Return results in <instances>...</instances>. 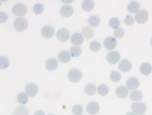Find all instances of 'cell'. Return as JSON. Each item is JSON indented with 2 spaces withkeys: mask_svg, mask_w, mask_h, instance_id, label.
I'll return each instance as SVG.
<instances>
[{
  "mask_svg": "<svg viewBox=\"0 0 152 115\" xmlns=\"http://www.w3.org/2000/svg\"><path fill=\"white\" fill-rule=\"evenodd\" d=\"M58 66V61L54 58L48 60L45 63V66L48 70L54 71L57 69Z\"/></svg>",
  "mask_w": 152,
  "mask_h": 115,
  "instance_id": "9a60e30c",
  "label": "cell"
},
{
  "mask_svg": "<svg viewBox=\"0 0 152 115\" xmlns=\"http://www.w3.org/2000/svg\"><path fill=\"white\" fill-rule=\"evenodd\" d=\"M107 60L111 64H115L119 62L120 59V55L116 51H112L107 53L106 57Z\"/></svg>",
  "mask_w": 152,
  "mask_h": 115,
  "instance_id": "52a82bcc",
  "label": "cell"
},
{
  "mask_svg": "<svg viewBox=\"0 0 152 115\" xmlns=\"http://www.w3.org/2000/svg\"><path fill=\"white\" fill-rule=\"evenodd\" d=\"M11 115H29V111L25 107L20 106L17 108Z\"/></svg>",
  "mask_w": 152,
  "mask_h": 115,
  "instance_id": "cb8c5ba5",
  "label": "cell"
},
{
  "mask_svg": "<svg viewBox=\"0 0 152 115\" xmlns=\"http://www.w3.org/2000/svg\"><path fill=\"white\" fill-rule=\"evenodd\" d=\"M132 109L138 115H142L146 112L147 106L143 102H135L132 103Z\"/></svg>",
  "mask_w": 152,
  "mask_h": 115,
  "instance_id": "3957f363",
  "label": "cell"
},
{
  "mask_svg": "<svg viewBox=\"0 0 152 115\" xmlns=\"http://www.w3.org/2000/svg\"><path fill=\"white\" fill-rule=\"evenodd\" d=\"M85 93L87 95L91 96L94 95L96 92V87L94 84L89 83L85 86L84 88Z\"/></svg>",
  "mask_w": 152,
  "mask_h": 115,
  "instance_id": "484cf974",
  "label": "cell"
},
{
  "mask_svg": "<svg viewBox=\"0 0 152 115\" xmlns=\"http://www.w3.org/2000/svg\"><path fill=\"white\" fill-rule=\"evenodd\" d=\"M114 35L117 38H122L124 35V31L122 28H120H120H116L114 31Z\"/></svg>",
  "mask_w": 152,
  "mask_h": 115,
  "instance_id": "d590c367",
  "label": "cell"
},
{
  "mask_svg": "<svg viewBox=\"0 0 152 115\" xmlns=\"http://www.w3.org/2000/svg\"><path fill=\"white\" fill-rule=\"evenodd\" d=\"M8 15L4 12H0V22L1 24L5 23L7 21Z\"/></svg>",
  "mask_w": 152,
  "mask_h": 115,
  "instance_id": "74e56055",
  "label": "cell"
},
{
  "mask_svg": "<svg viewBox=\"0 0 152 115\" xmlns=\"http://www.w3.org/2000/svg\"><path fill=\"white\" fill-rule=\"evenodd\" d=\"M9 60L7 58L3 56L0 57V69H6L9 66Z\"/></svg>",
  "mask_w": 152,
  "mask_h": 115,
  "instance_id": "f546056e",
  "label": "cell"
},
{
  "mask_svg": "<svg viewBox=\"0 0 152 115\" xmlns=\"http://www.w3.org/2000/svg\"><path fill=\"white\" fill-rule=\"evenodd\" d=\"M34 115H45V114L42 111L39 110L35 112Z\"/></svg>",
  "mask_w": 152,
  "mask_h": 115,
  "instance_id": "f35d334b",
  "label": "cell"
},
{
  "mask_svg": "<svg viewBox=\"0 0 152 115\" xmlns=\"http://www.w3.org/2000/svg\"><path fill=\"white\" fill-rule=\"evenodd\" d=\"M58 59L63 63H67L71 60V55L67 51H63L58 54Z\"/></svg>",
  "mask_w": 152,
  "mask_h": 115,
  "instance_id": "ac0fdd59",
  "label": "cell"
},
{
  "mask_svg": "<svg viewBox=\"0 0 152 115\" xmlns=\"http://www.w3.org/2000/svg\"><path fill=\"white\" fill-rule=\"evenodd\" d=\"M26 91L29 96L33 97L37 94L39 91V88L37 85L33 83H31L26 85Z\"/></svg>",
  "mask_w": 152,
  "mask_h": 115,
  "instance_id": "9c48e42d",
  "label": "cell"
},
{
  "mask_svg": "<svg viewBox=\"0 0 152 115\" xmlns=\"http://www.w3.org/2000/svg\"><path fill=\"white\" fill-rule=\"evenodd\" d=\"M129 97L132 100L137 101L142 100L143 98V94L140 91H135L131 93Z\"/></svg>",
  "mask_w": 152,
  "mask_h": 115,
  "instance_id": "d4e9b609",
  "label": "cell"
},
{
  "mask_svg": "<svg viewBox=\"0 0 152 115\" xmlns=\"http://www.w3.org/2000/svg\"><path fill=\"white\" fill-rule=\"evenodd\" d=\"M44 10V7L42 4L37 3L33 7V11L36 15H39L41 14Z\"/></svg>",
  "mask_w": 152,
  "mask_h": 115,
  "instance_id": "e575fe53",
  "label": "cell"
},
{
  "mask_svg": "<svg viewBox=\"0 0 152 115\" xmlns=\"http://www.w3.org/2000/svg\"><path fill=\"white\" fill-rule=\"evenodd\" d=\"M104 45L105 48L108 50L114 49L117 45L116 39L111 36L107 37L104 41Z\"/></svg>",
  "mask_w": 152,
  "mask_h": 115,
  "instance_id": "ba28073f",
  "label": "cell"
},
{
  "mask_svg": "<svg viewBox=\"0 0 152 115\" xmlns=\"http://www.w3.org/2000/svg\"><path fill=\"white\" fill-rule=\"evenodd\" d=\"M73 8L70 5H64L60 9V13L63 17H70L73 13Z\"/></svg>",
  "mask_w": 152,
  "mask_h": 115,
  "instance_id": "5bb4252c",
  "label": "cell"
},
{
  "mask_svg": "<svg viewBox=\"0 0 152 115\" xmlns=\"http://www.w3.org/2000/svg\"><path fill=\"white\" fill-rule=\"evenodd\" d=\"M115 93L118 98L120 99H124L128 96L129 91L126 86H121L116 89Z\"/></svg>",
  "mask_w": 152,
  "mask_h": 115,
  "instance_id": "2e32d148",
  "label": "cell"
},
{
  "mask_svg": "<svg viewBox=\"0 0 152 115\" xmlns=\"http://www.w3.org/2000/svg\"><path fill=\"white\" fill-rule=\"evenodd\" d=\"M14 27L18 32H23L28 27V22L23 18H18L15 20L14 23Z\"/></svg>",
  "mask_w": 152,
  "mask_h": 115,
  "instance_id": "6da1fadb",
  "label": "cell"
},
{
  "mask_svg": "<svg viewBox=\"0 0 152 115\" xmlns=\"http://www.w3.org/2000/svg\"><path fill=\"white\" fill-rule=\"evenodd\" d=\"M83 34L87 40L91 39L94 36V32L93 29L89 27H85L82 30Z\"/></svg>",
  "mask_w": 152,
  "mask_h": 115,
  "instance_id": "ffe728a7",
  "label": "cell"
},
{
  "mask_svg": "<svg viewBox=\"0 0 152 115\" xmlns=\"http://www.w3.org/2000/svg\"><path fill=\"white\" fill-rule=\"evenodd\" d=\"M83 37L82 34L80 33H75L71 37V42L76 45H80L82 44L83 42Z\"/></svg>",
  "mask_w": 152,
  "mask_h": 115,
  "instance_id": "e0dca14e",
  "label": "cell"
},
{
  "mask_svg": "<svg viewBox=\"0 0 152 115\" xmlns=\"http://www.w3.org/2000/svg\"><path fill=\"white\" fill-rule=\"evenodd\" d=\"M71 55L73 58L80 57L82 53L81 49L78 46H73L70 49Z\"/></svg>",
  "mask_w": 152,
  "mask_h": 115,
  "instance_id": "83f0119b",
  "label": "cell"
},
{
  "mask_svg": "<svg viewBox=\"0 0 152 115\" xmlns=\"http://www.w3.org/2000/svg\"><path fill=\"white\" fill-rule=\"evenodd\" d=\"M53 115V114H50V115Z\"/></svg>",
  "mask_w": 152,
  "mask_h": 115,
  "instance_id": "b9f144b4",
  "label": "cell"
},
{
  "mask_svg": "<svg viewBox=\"0 0 152 115\" xmlns=\"http://www.w3.org/2000/svg\"><path fill=\"white\" fill-rule=\"evenodd\" d=\"M68 77L71 82L74 83H77L81 80L82 74L79 69H73L68 72Z\"/></svg>",
  "mask_w": 152,
  "mask_h": 115,
  "instance_id": "7a4b0ae2",
  "label": "cell"
},
{
  "mask_svg": "<svg viewBox=\"0 0 152 115\" xmlns=\"http://www.w3.org/2000/svg\"><path fill=\"white\" fill-rule=\"evenodd\" d=\"M83 8L86 11H91L94 8L95 4L92 1L90 0H85L83 2Z\"/></svg>",
  "mask_w": 152,
  "mask_h": 115,
  "instance_id": "603a6c76",
  "label": "cell"
},
{
  "mask_svg": "<svg viewBox=\"0 0 152 115\" xmlns=\"http://www.w3.org/2000/svg\"><path fill=\"white\" fill-rule=\"evenodd\" d=\"M56 36L57 39L61 42H66L70 37L69 31L65 28L59 29L57 32Z\"/></svg>",
  "mask_w": 152,
  "mask_h": 115,
  "instance_id": "8992f818",
  "label": "cell"
},
{
  "mask_svg": "<svg viewBox=\"0 0 152 115\" xmlns=\"http://www.w3.org/2000/svg\"><path fill=\"white\" fill-rule=\"evenodd\" d=\"M140 85V83L137 78L131 77L127 80L126 86L130 90H134L137 89Z\"/></svg>",
  "mask_w": 152,
  "mask_h": 115,
  "instance_id": "8fae6325",
  "label": "cell"
},
{
  "mask_svg": "<svg viewBox=\"0 0 152 115\" xmlns=\"http://www.w3.org/2000/svg\"><path fill=\"white\" fill-rule=\"evenodd\" d=\"M140 9V5L136 1H131L129 3L127 7V9L130 13L135 14Z\"/></svg>",
  "mask_w": 152,
  "mask_h": 115,
  "instance_id": "7402d4cb",
  "label": "cell"
},
{
  "mask_svg": "<svg viewBox=\"0 0 152 115\" xmlns=\"http://www.w3.org/2000/svg\"><path fill=\"white\" fill-rule=\"evenodd\" d=\"M124 23L129 26L132 25L134 23V18L131 15H128L126 16L124 19Z\"/></svg>",
  "mask_w": 152,
  "mask_h": 115,
  "instance_id": "8d00e7d4",
  "label": "cell"
},
{
  "mask_svg": "<svg viewBox=\"0 0 152 115\" xmlns=\"http://www.w3.org/2000/svg\"><path fill=\"white\" fill-rule=\"evenodd\" d=\"M99 105L96 102H91L87 106V110L88 113L91 115H95L99 111Z\"/></svg>",
  "mask_w": 152,
  "mask_h": 115,
  "instance_id": "7c38bea8",
  "label": "cell"
},
{
  "mask_svg": "<svg viewBox=\"0 0 152 115\" xmlns=\"http://www.w3.org/2000/svg\"><path fill=\"white\" fill-rule=\"evenodd\" d=\"M12 11L15 15L23 16L26 14L27 8L26 5L23 3H18L14 6Z\"/></svg>",
  "mask_w": 152,
  "mask_h": 115,
  "instance_id": "277c9868",
  "label": "cell"
},
{
  "mask_svg": "<svg viewBox=\"0 0 152 115\" xmlns=\"http://www.w3.org/2000/svg\"><path fill=\"white\" fill-rule=\"evenodd\" d=\"M110 79L113 82H119L121 78V76L120 73L117 71H113L111 73L110 76Z\"/></svg>",
  "mask_w": 152,
  "mask_h": 115,
  "instance_id": "1f68e13d",
  "label": "cell"
},
{
  "mask_svg": "<svg viewBox=\"0 0 152 115\" xmlns=\"http://www.w3.org/2000/svg\"><path fill=\"white\" fill-rule=\"evenodd\" d=\"M72 111L74 115H80L83 112V108L81 105H79V104H76L73 107Z\"/></svg>",
  "mask_w": 152,
  "mask_h": 115,
  "instance_id": "836d02e7",
  "label": "cell"
},
{
  "mask_svg": "<svg viewBox=\"0 0 152 115\" xmlns=\"http://www.w3.org/2000/svg\"><path fill=\"white\" fill-rule=\"evenodd\" d=\"M126 115H137V114H135L133 112H129L127 113Z\"/></svg>",
  "mask_w": 152,
  "mask_h": 115,
  "instance_id": "ab89813d",
  "label": "cell"
},
{
  "mask_svg": "<svg viewBox=\"0 0 152 115\" xmlns=\"http://www.w3.org/2000/svg\"><path fill=\"white\" fill-rule=\"evenodd\" d=\"M152 70V67L149 63H143L140 66V71L143 74L148 76L151 73Z\"/></svg>",
  "mask_w": 152,
  "mask_h": 115,
  "instance_id": "d6986e66",
  "label": "cell"
},
{
  "mask_svg": "<svg viewBox=\"0 0 152 115\" xmlns=\"http://www.w3.org/2000/svg\"><path fill=\"white\" fill-rule=\"evenodd\" d=\"M109 92V88L107 85L101 84L97 88V92L102 96H105Z\"/></svg>",
  "mask_w": 152,
  "mask_h": 115,
  "instance_id": "4316f807",
  "label": "cell"
},
{
  "mask_svg": "<svg viewBox=\"0 0 152 115\" xmlns=\"http://www.w3.org/2000/svg\"><path fill=\"white\" fill-rule=\"evenodd\" d=\"M150 45L152 48V38H151V41H150Z\"/></svg>",
  "mask_w": 152,
  "mask_h": 115,
  "instance_id": "60d3db41",
  "label": "cell"
},
{
  "mask_svg": "<svg viewBox=\"0 0 152 115\" xmlns=\"http://www.w3.org/2000/svg\"><path fill=\"white\" fill-rule=\"evenodd\" d=\"M109 24L112 28L116 29L120 25V20L117 18H113L109 20Z\"/></svg>",
  "mask_w": 152,
  "mask_h": 115,
  "instance_id": "d6a6232c",
  "label": "cell"
},
{
  "mask_svg": "<svg viewBox=\"0 0 152 115\" xmlns=\"http://www.w3.org/2000/svg\"><path fill=\"white\" fill-rule=\"evenodd\" d=\"M55 34L54 27L51 26H46L42 28V35L43 37L47 39H50L53 37Z\"/></svg>",
  "mask_w": 152,
  "mask_h": 115,
  "instance_id": "30bf717a",
  "label": "cell"
},
{
  "mask_svg": "<svg viewBox=\"0 0 152 115\" xmlns=\"http://www.w3.org/2000/svg\"><path fill=\"white\" fill-rule=\"evenodd\" d=\"M28 95L25 93H21L18 95V101L21 104H25L28 102Z\"/></svg>",
  "mask_w": 152,
  "mask_h": 115,
  "instance_id": "f1b7e54d",
  "label": "cell"
},
{
  "mask_svg": "<svg viewBox=\"0 0 152 115\" xmlns=\"http://www.w3.org/2000/svg\"><path fill=\"white\" fill-rule=\"evenodd\" d=\"M101 45L99 42L96 41H93L90 44V48L93 52L98 51L101 48Z\"/></svg>",
  "mask_w": 152,
  "mask_h": 115,
  "instance_id": "4dcf8cb0",
  "label": "cell"
},
{
  "mask_svg": "<svg viewBox=\"0 0 152 115\" xmlns=\"http://www.w3.org/2000/svg\"><path fill=\"white\" fill-rule=\"evenodd\" d=\"M132 64L129 60L127 59L122 60L119 64V69L122 72H127L132 69Z\"/></svg>",
  "mask_w": 152,
  "mask_h": 115,
  "instance_id": "4fadbf2b",
  "label": "cell"
},
{
  "mask_svg": "<svg viewBox=\"0 0 152 115\" xmlns=\"http://www.w3.org/2000/svg\"><path fill=\"white\" fill-rule=\"evenodd\" d=\"M88 22L90 26L96 27L98 26L100 24V19L97 16L91 15L89 18Z\"/></svg>",
  "mask_w": 152,
  "mask_h": 115,
  "instance_id": "44dd1931",
  "label": "cell"
},
{
  "mask_svg": "<svg viewBox=\"0 0 152 115\" xmlns=\"http://www.w3.org/2000/svg\"><path fill=\"white\" fill-rule=\"evenodd\" d=\"M148 13L145 10H140L136 14L135 19L139 24H145L148 19Z\"/></svg>",
  "mask_w": 152,
  "mask_h": 115,
  "instance_id": "5b68a950",
  "label": "cell"
}]
</instances>
